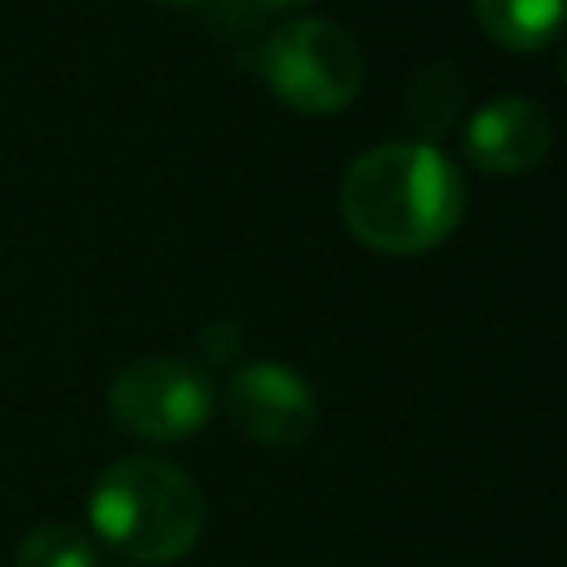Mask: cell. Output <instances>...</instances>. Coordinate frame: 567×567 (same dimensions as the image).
<instances>
[{
    "label": "cell",
    "instance_id": "6da1fadb",
    "mask_svg": "<svg viewBox=\"0 0 567 567\" xmlns=\"http://www.w3.org/2000/svg\"><path fill=\"white\" fill-rule=\"evenodd\" d=\"M461 168L434 142H381L341 177V221L372 252H430L461 226Z\"/></svg>",
    "mask_w": 567,
    "mask_h": 567
},
{
    "label": "cell",
    "instance_id": "7a4b0ae2",
    "mask_svg": "<svg viewBox=\"0 0 567 567\" xmlns=\"http://www.w3.org/2000/svg\"><path fill=\"white\" fill-rule=\"evenodd\" d=\"M89 523L102 545L142 567L177 563L204 532L195 478L164 456L111 461L89 487Z\"/></svg>",
    "mask_w": 567,
    "mask_h": 567
},
{
    "label": "cell",
    "instance_id": "3957f363",
    "mask_svg": "<svg viewBox=\"0 0 567 567\" xmlns=\"http://www.w3.org/2000/svg\"><path fill=\"white\" fill-rule=\"evenodd\" d=\"M252 66L270 93L301 115H337L363 84V53L354 35L328 18H292L275 27Z\"/></svg>",
    "mask_w": 567,
    "mask_h": 567
},
{
    "label": "cell",
    "instance_id": "277c9868",
    "mask_svg": "<svg viewBox=\"0 0 567 567\" xmlns=\"http://www.w3.org/2000/svg\"><path fill=\"white\" fill-rule=\"evenodd\" d=\"M217 390L208 372L177 354L137 359L106 385L111 421L142 443H182L208 425Z\"/></svg>",
    "mask_w": 567,
    "mask_h": 567
},
{
    "label": "cell",
    "instance_id": "5b68a950",
    "mask_svg": "<svg viewBox=\"0 0 567 567\" xmlns=\"http://www.w3.org/2000/svg\"><path fill=\"white\" fill-rule=\"evenodd\" d=\"M226 412L230 425L261 447H297L319 425V403L310 385L292 368L270 359L235 368V377L226 381Z\"/></svg>",
    "mask_w": 567,
    "mask_h": 567
},
{
    "label": "cell",
    "instance_id": "8992f818",
    "mask_svg": "<svg viewBox=\"0 0 567 567\" xmlns=\"http://www.w3.org/2000/svg\"><path fill=\"white\" fill-rule=\"evenodd\" d=\"M554 142V120L540 102L523 97V93H505L483 102L470 120H465V159L483 173L496 177H518L527 168H536L545 159Z\"/></svg>",
    "mask_w": 567,
    "mask_h": 567
},
{
    "label": "cell",
    "instance_id": "52a82bcc",
    "mask_svg": "<svg viewBox=\"0 0 567 567\" xmlns=\"http://www.w3.org/2000/svg\"><path fill=\"white\" fill-rule=\"evenodd\" d=\"M474 18L496 44L532 53L567 27V0H474Z\"/></svg>",
    "mask_w": 567,
    "mask_h": 567
},
{
    "label": "cell",
    "instance_id": "ba28073f",
    "mask_svg": "<svg viewBox=\"0 0 567 567\" xmlns=\"http://www.w3.org/2000/svg\"><path fill=\"white\" fill-rule=\"evenodd\" d=\"M461 97H465V84H461V75H456L452 66L439 62V66L416 71V80H412V89H408V120H412L416 133H421L416 142L447 133V128L456 124Z\"/></svg>",
    "mask_w": 567,
    "mask_h": 567
},
{
    "label": "cell",
    "instance_id": "9c48e42d",
    "mask_svg": "<svg viewBox=\"0 0 567 567\" xmlns=\"http://www.w3.org/2000/svg\"><path fill=\"white\" fill-rule=\"evenodd\" d=\"M13 567H97V540L75 523H35L18 540Z\"/></svg>",
    "mask_w": 567,
    "mask_h": 567
},
{
    "label": "cell",
    "instance_id": "30bf717a",
    "mask_svg": "<svg viewBox=\"0 0 567 567\" xmlns=\"http://www.w3.org/2000/svg\"><path fill=\"white\" fill-rule=\"evenodd\" d=\"M199 346L208 350L213 363H221V359H230V354L239 350V328H235V323H213V328H204Z\"/></svg>",
    "mask_w": 567,
    "mask_h": 567
},
{
    "label": "cell",
    "instance_id": "8fae6325",
    "mask_svg": "<svg viewBox=\"0 0 567 567\" xmlns=\"http://www.w3.org/2000/svg\"><path fill=\"white\" fill-rule=\"evenodd\" d=\"M252 4H261V9H301L310 0H252Z\"/></svg>",
    "mask_w": 567,
    "mask_h": 567
},
{
    "label": "cell",
    "instance_id": "7c38bea8",
    "mask_svg": "<svg viewBox=\"0 0 567 567\" xmlns=\"http://www.w3.org/2000/svg\"><path fill=\"white\" fill-rule=\"evenodd\" d=\"M159 4H208V0H159Z\"/></svg>",
    "mask_w": 567,
    "mask_h": 567
},
{
    "label": "cell",
    "instance_id": "4fadbf2b",
    "mask_svg": "<svg viewBox=\"0 0 567 567\" xmlns=\"http://www.w3.org/2000/svg\"><path fill=\"white\" fill-rule=\"evenodd\" d=\"M563 84H567V53H563Z\"/></svg>",
    "mask_w": 567,
    "mask_h": 567
}]
</instances>
